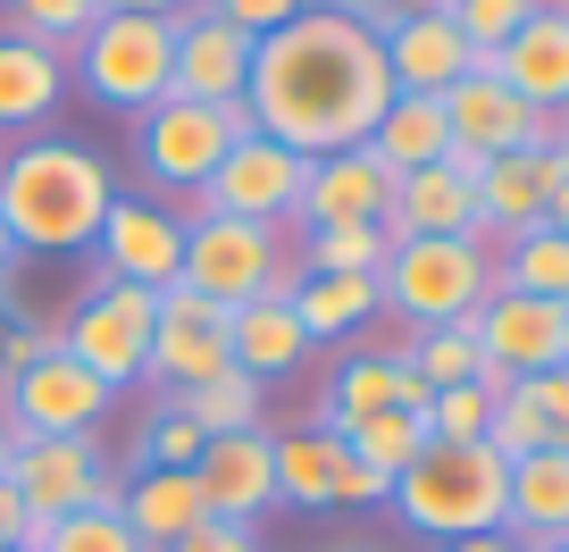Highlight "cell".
Returning a JSON list of instances; mask_svg holds the SVG:
<instances>
[{
    "label": "cell",
    "mask_w": 569,
    "mask_h": 552,
    "mask_svg": "<svg viewBox=\"0 0 569 552\" xmlns=\"http://www.w3.org/2000/svg\"><path fill=\"white\" fill-rule=\"evenodd\" d=\"M386 101H393V76H386L377 34L336 18V9H302L293 26L251 42L243 109L268 143L302 151V160H336V151L369 143Z\"/></svg>",
    "instance_id": "cell-1"
},
{
    "label": "cell",
    "mask_w": 569,
    "mask_h": 552,
    "mask_svg": "<svg viewBox=\"0 0 569 552\" xmlns=\"http://www.w3.org/2000/svg\"><path fill=\"white\" fill-rule=\"evenodd\" d=\"M109 201L118 184H109L101 151L68 143V134H34L0 160V227L18 251H92Z\"/></svg>",
    "instance_id": "cell-2"
},
{
    "label": "cell",
    "mask_w": 569,
    "mask_h": 552,
    "mask_svg": "<svg viewBox=\"0 0 569 552\" xmlns=\"http://www.w3.org/2000/svg\"><path fill=\"white\" fill-rule=\"evenodd\" d=\"M502 494H511V461L495 444H419V461L393 478L386 502L402 511V528L452 544V535L502 528Z\"/></svg>",
    "instance_id": "cell-3"
},
{
    "label": "cell",
    "mask_w": 569,
    "mask_h": 552,
    "mask_svg": "<svg viewBox=\"0 0 569 552\" xmlns=\"http://www.w3.org/2000/svg\"><path fill=\"white\" fill-rule=\"evenodd\" d=\"M377 293L410 327H461L495 293V243L486 234H410V243L386 251Z\"/></svg>",
    "instance_id": "cell-4"
},
{
    "label": "cell",
    "mask_w": 569,
    "mask_h": 552,
    "mask_svg": "<svg viewBox=\"0 0 569 552\" xmlns=\"http://www.w3.org/2000/svg\"><path fill=\"white\" fill-rule=\"evenodd\" d=\"M177 285L201 293L218 310H243V302H268V293H293L302 285V268L284 260V234L277 227H251V218H184V268Z\"/></svg>",
    "instance_id": "cell-5"
},
{
    "label": "cell",
    "mask_w": 569,
    "mask_h": 552,
    "mask_svg": "<svg viewBox=\"0 0 569 552\" xmlns=\"http://www.w3.org/2000/svg\"><path fill=\"white\" fill-rule=\"evenodd\" d=\"M184 18V9H177ZM177 18H92V34L76 42V76L101 109L142 118L151 101H168V68H177Z\"/></svg>",
    "instance_id": "cell-6"
},
{
    "label": "cell",
    "mask_w": 569,
    "mask_h": 552,
    "mask_svg": "<svg viewBox=\"0 0 569 552\" xmlns=\"http://www.w3.org/2000/svg\"><path fill=\"white\" fill-rule=\"evenodd\" d=\"M151 319H160V293L92 277V293L59 319V352L84 377H101L109 393H126V385H142V360H151Z\"/></svg>",
    "instance_id": "cell-7"
},
{
    "label": "cell",
    "mask_w": 569,
    "mask_h": 552,
    "mask_svg": "<svg viewBox=\"0 0 569 552\" xmlns=\"http://www.w3.org/2000/svg\"><path fill=\"white\" fill-rule=\"evenodd\" d=\"M302 184H310V160L268 143L260 126H251V134H234V151L210 168V184H201L177 218L218 210V218H251V227H293V218H302Z\"/></svg>",
    "instance_id": "cell-8"
},
{
    "label": "cell",
    "mask_w": 569,
    "mask_h": 552,
    "mask_svg": "<svg viewBox=\"0 0 569 552\" xmlns=\"http://www.w3.org/2000/svg\"><path fill=\"white\" fill-rule=\"evenodd\" d=\"M234 134H251V109H201V101H151L134 118V160L151 184H168V193H201L210 184V168L234 151Z\"/></svg>",
    "instance_id": "cell-9"
},
{
    "label": "cell",
    "mask_w": 569,
    "mask_h": 552,
    "mask_svg": "<svg viewBox=\"0 0 569 552\" xmlns=\"http://www.w3.org/2000/svg\"><path fill=\"white\" fill-rule=\"evenodd\" d=\"M9 485H18L26 519H68V511H118L126 469H101V444L92 435H18V461H9Z\"/></svg>",
    "instance_id": "cell-10"
},
{
    "label": "cell",
    "mask_w": 569,
    "mask_h": 552,
    "mask_svg": "<svg viewBox=\"0 0 569 552\" xmlns=\"http://www.w3.org/2000/svg\"><path fill=\"white\" fill-rule=\"evenodd\" d=\"M445 126H452V160L461 168L502 160V151H561L569 143V118L528 109L502 76H486V68H469L461 84L445 92Z\"/></svg>",
    "instance_id": "cell-11"
},
{
    "label": "cell",
    "mask_w": 569,
    "mask_h": 552,
    "mask_svg": "<svg viewBox=\"0 0 569 552\" xmlns=\"http://www.w3.org/2000/svg\"><path fill=\"white\" fill-rule=\"evenodd\" d=\"M234 352H227V310L201 302V293L168 285L160 293V319H151V360H142V377L160 385V402H177V393L210 385V377H227Z\"/></svg>",
    "instance_id": "cell-12"
},
{
    "label": "cell",
    "mask_w": 569,
    "mask_h": 552,
    "mask_svg": "<svg viewBox=\"0 0 569 552\" xmlns=\"http://www.w3.org/2000/svg\"><path fill=\"white\" fill-rule=\"evenodd\" d=\"M92 251H101V277L109 285H142V293H168L184 268V218L168 210V201L151 193H118L101 218V234H92Z\"/></svg>",
    "instance_id": "cell-13"
},
{
    "label": "cell",
    "mask_w": 569,
    "mask_h": 552,
    "mask_svg": "<svg viewBox=\"0 0 569 552\" xmlns=\"http://www.w3.org/2000/svg\"><path fill=\"white\" fill-rule=\"evenodd\" d=\"M109 402H118V393H109L101 377H84L68 352H42L34 369L0 377V410H9L18 435H92L109 419Z\"/></svg>",
    "instance_id": "cell-14"
},
{
    "label": "cell",
    "mask_w": 569,
    "mask_h": 552,
    "mask_svg": "<svg viewBox=\"0 0 569 552\" xmlns=\"http://www.w3.org/2000/svg\"><path fill=\"white\" fill-rule=\"evenodd\" d=\"M469 327H478L486 369H502L511 385H528V377H545V369H561V360H569V310L561 302H536V293L495 285Z\"/></svg>",
    "instance_id": "cell-15"
},
{
    "label": "cell",
    "mask_w": 569,
    "mask_h": 552,
    "mask_svg": "<svg viewBox=\"0 0 569 552\" xmlns=\"http://www.w3.org/2000/svg\"><path fill=\"white\" fill-rule=\"evenodd\" d=\"M243 84H251V34H234L227 18L210 9H184L177 18V68H168V92L177 101H201V109H243Z\"/></svg>",
    "instance_id": "cell-16"
},
{
    "label": "cell",
    "mask_w": 569,
    "mask_h": 552,
    "mask_svg": "<svg viewBox=\"0 0 569 552\" xmlns=\"http://www.w3.org/2000/svg\"><path fill=\"white\" fill-rule=\"evenodd\" d=\"M469 68L502 76V84H511L528 109H545V118H569V9H561V0H545L502 51H478Z\"/></svg>",
    "instance_id": "cell-17"
},
{
    "label": "cell",
    "mask_w": 569,
    "mask_h": 552,
    "mask_svg": "<svg viewBox=\"0 0 569 552\" xmlns=\"http://www.w3.org/2000/svg\"><path fill=\"white\" fill-rule=\"evenodd\" d=\"M193 485H201V511L210 519H234V528H251L260 511H277V452H268V435H210L193 461Z\"/></svg>",
    "instance_id": "cell-18"
},
{
    "label": "cell",
    "mask_w": 569,
    "mask_h": 552,
    "mask_svg": "<svg viewBox=\"0 0 569 552\" xmlns=\"http://www.w3.org/2000/svg\"><path fill=\"white\" fill-rule=\"evenodd\" d=\"M386 201H393V177L377 168L369 143L336 151V160H310V184H302V218L293 227L319 234V227H386Z\"/></svg>",
    "instance_id": "cell-19"
},
{
    "label": "cell",
    "mask_w": 569,
    "mask_h": 552,
    "mask_svg": "<svg viewBox=\"0 0 569 552\" xmlns=\"http://www.w3.org/2000/svg\"><path fill=\"white\" fill-rule=\"evenodd\" d=\"M386 234H393V243H410V234H478V168L436 160V168L393 177Z\"/></svg>",
    "instance_id": "cell-20"
},
{
    "label": "cell",
    "mask_w": 569,
    "mask_h": 552,
    "mask_svg": "<svg viewBox=\"0 0 569 552\" xmlns=\"http://www.w3.org/2000/svg\"><path fill=\"white\" fill-rule=\"evenodd\" d=\"M377 51H386L393 92H419V101H445V92L469 76V59H478L461 34H452L445 9H419V18L386 26V34H377Z\"/></svg>",
    "instance_id": "cell-21"
},
{
    "label": "cell",
    "mask_w": 569,
    "mask_h": 552,
    "mask_svg": "<svg viewBox=\"0 0 569 552\" xmlns=\"http://www.w3.org/2000/svg\"><path fill=\"white\" fill-rule=\"evenodd\" d=\"M419 402H427V385H419L393 352H352L336 377H327L319 428H327V435H352V428H369L377 410H419Z\"/></svg>",
    "instance_id": "cell-22"
},
{
    "label": "cell",
    "mask_w": 569,
    "mask_h": 552,
    "mask_svg": "<svg viewBox=\"0 0 569 552\" xmlns=\"http://www.w3.org/2000/svg\"><path fill=\"white\" fill-rule=\"evenodd\" d=\"M118 519L134 528V544H142V552H168L177 535H193L210 511H201V485H193V469H126Z\"/></svg>",
    "instance_id": "cell-23"
},
{
    "label": "cell",
    "mask_w": 569,
    "mask_h": 552,
    "mask_svg": "<svg viewBox=\"0 0 569 552\" xmlns=\"http://www.w3.org/2000/svg\"><path fill=\"white\" fill-rule=\"evenodd\" d=\"M502 528L519 544H561L569 535V444H545L528 461H511V494H502Z\"/></svg>",
    "instance_id": "cell-24"
},
{
    "label": "cell",
    "mask_w": 569,
    "mask_h": 552,
    "mask_svg": "<svg viewBox=\"0 0 569 552\" xmlns=\"http://www.w3.org/2000/svg\"><path fill=\"white\" fill-rule=\"evenodd\" d=\"M545 227V151H502L478 160V234L486 243H511V234Z\"/></svg>",
    "instance_id": "cell-25"
},
{
    "label": "cell",
    "mask_w": 569,
    "mask_h": 552,
    "mask_svg": "<svg viewBox=\"0 0 569 552\" xmlns=\"http://www.w3.org/2000/svg\"><path fill=\"white\" fill-rule=\"evenodd\" d=\"M59 101H68V59L34 34H0V134L42 126Z\"/></svg>",
    "instance_id": "cell-26"
},
{
    "label": "cell",
    "mask_w": 569,
    "mask_h": 552,
    "mask_svg": "<svg viewBox=\"0 0 569 552\" xmlns=\"http://www.w3.org/2000/svg\"><path fill=\"white\" fill-rule=\"evenodd\" d=\"M227 352H234V369L243 377H293L310 360V335H302V319H293V302L284 293H268V302H243V310H227Z\"/></svg>",
    "instance_id": "cell-27"
},
{
    "label": "cell",
    "mask_w": 569,
    "mask_h": 552,
    "mask_svg": "<svg viewBox=\"0 0 569 552\" xmlns=\"http://www.w3.org/2000/svg\"><path fill=\"white\" fill-rule=\"evenodd\" d=\"M369 151L386 177H410V168H436L452 160V126H445V101H419V92H393L386 118L369 126Z\"/></svg>",
    "instance_id": "cell-28"
},
{
    "label": "cell",
    "mask_w": 569,
    "mask_h": 552,
    "mask_svg": "<svg viewBox=\"0 0 569 552\" xmlns=\"http://www.w3.org/2000/svg\"><path fill=\"white\" fill-rule=\"evenodd\" d=\"M268 452H277V502H284V511H327V502H336L343 435L293 428V435H268Z\"/></svg>",
    "instance_id": "cell-29"
},
{
    "label": "cell",
    "mask_w": 569,
    "mask_h": 552,
    "mask_svg": "<svg viewBox=\"0 0 569 552\" xmlns=\"http://www.w3.org/2000/svg\"><path fill=\"white\" fill-rule=\"evenodd\" d=\"M284 302H293V319H302L310 343H336V335H352V327H369L377 310H386V293H377V277H310L302 268V285L284 293Z\"/></svg>",
    "instance_id": "cell-30"
},
{
    "label": "cell",
    "mask_w": 569,
    "mask_h": 552,
    "mask_svg": "<svg viewBox=\"0 0 569 552\" xmlns=\"http://www.w3.org/2000/svg\"><path fill=\"white\" fill-rule=\"evenodd\" d=\"M495 285L536 293V302H561L569 310V234L561 227H528L495 251Z\"/></svg>",
    "instance_id": "cell-31"
},
{
    "label": "cell",
    "mask_w": 569,
    "mask_h": 552,
    "mask_svg": "<svg viewBox=\"0 0 569 552\" xmlns=\"http://www.w3.org/2000/svg\"><path fill=\"white\" fill-rule=\"evenodd\" d=\"M393 360H402L427 393L478 385V377H486V352H478V327H469V319H461V327H410V343H402Z\"/></svg>",
    "instance_id": "cell-32"
},
{
    "label": "cell",
    "mask_w": 569,
    "mask_h": 552,
    "mask_svg": "<svg viewBox=\"0 0 569 552\" xmlns=\"http://www.w3.org/2000/svg\"><path fill=\"white\" fill-rule=\"evenodd\" d=\"M177 410L193 419L201 435H251V428H260V410H268V385L243 377V369H227V377H210V385L177 393Z\"/></svg>",
    "instance_id": "cell-33"
},
{
    "label": "cell",
    "mask_w": 569,
    "mask_h": 552,
    "mask_svg": "<svg viewBox=\"0 0 569 552\" xmlns=\"http://www.w3.org/2000/svg\"><path fill=\"white\" fill-rule=\"evenodd\" d=\"M386 251H393L386 227H319V234H302L293 268H310V277H377Z\"/></svg>",
    "instance_id": "cell-34"
},
{
    "label": "cell",
    "mask_w": 569,
    "mask_h": 552,
    "mask_svg": "<svg viewBox=\"0 0 569 552\" xmlns=\"http://www.w3.org/2000/svg\"><path fill=\"white\" fill-rule=\"evenodd\" d=\"M419 444H427V419H419V410H377L369 428L343 435V452H352V461H369L377 478H402V469L419 461Z\"/></svg>",
    "instance_id": "cell-35"
},
{
    "label": "cell",
    "mask_w": 569,
    "mask_h": 552,
    "mask_svg": "<svg viewBox=\"0 0 569 552\" xmlns=\"http://www.w3.org/2000/svg\"><path fill=\"white\" fill-rule=\"evenodd\" d=\"M427 419V444H486V419H495V393L486 385H445L419 402Z\"/></svg>",
    "instance_id": "cell-36"
},
{
    "label": "cell",
    "mask_w": 569,
    "mask_h": 552,
    "mask_svg": "<svg viewBox=\"0 0 569 552\" xmlns=\"http://www.w3.org/2000/svg\"><path fill=\"white\" fill-rule=\"evenodd\" d=\"M201 444H210V435H201L177 402H160L151 419H142V435H134V469H193Z\"/></svg>",
    "instance_id": "cell-37"
},
{
    "label": "cell",
    "mask_w": 569,
    "mask_h": 552,
    "mask_svg": "<svg viewBox=\"0 0 569 552\" xmlns=\"http://www.w3.org/2000/svg\"><path fill=\"white\" fill-rule=\"evenodd\" d=\"M92 18H101V0H9V34H34V42H51V51L84 42Z\"/></svg>",
    "instance_id": "cell-38"
},
{
    "label": "cell",
    "mask_w": 569,
    "mask_h": 552,
    "mask_svg": "<svg viewBox=\"0 0 569 552\" xmlns=\"http://www.w3.org/2000/svg\"><path fill=\"white\" fill-rule=\"evenodd\" d=\"M545 0H445V18H452V34L469 42V51H502V42L519 34V26L536 18Z\"/></svg>",
    "instance_id": "cell-39"
},
{
    "label": "cell",
    "mask_w": 569,
    "mask_h": 552,
    "mask_svg": "<svg viewBox=\"0 0 569 552\" xmlns=\"http://www.w3.org/2000/svg\"><path fill=\"white\" fill-rule=\"evenodd\" d=\"M486 444H495L502 461H528V452H545V444H552V428H545V410H536V393H528V385L495 393V419H486Z\"/></svg>",
    "instance_id": "cell-40"
},
{
    "label": "cell",
    "mask_w": 569,
    "mask_h": 552,
    "mask_svg": "<svg viewBox=\"0 0 569 552\" xmlns=\"http://www.w3.org/2000/svg\"><path fill=\"white\" fill-rule=\"evenodd\" d=\"M34 552H142V544H134V528H126L118 511H68V519L42 528Z\"/></svg>",
    "instance_id": "cell-41"
},
{
    "label": "cell",
    "mask_w": 569,
    "mask_h": 552,
    "mask_svg": "<svg viewBox=\"0 0 569 552\" xmlns=\"http://www.w3.org/2000/svg\"><path fill=\"white\" fill-rule=\"evenodd\" d=\"M201 9H210V18H227L234 34H251V42H260V34H277V26H293V18L310 9V0H201Z\"/></svg>",
    "instance_id": "cell-42"
},
{
    "label": "cell",
    "mask_w": 569,
    "mask_h": 552,
    "mask_svg": "<svg viewBox=\"0 0 569 552\" xmlns=\"http://www.w3.org/2000/svg\"><path fill=\"white\" fill-rule=\"evenodd\" d=\"M386 494H393V478H377L369 461H352V452L336 461V502H343V511H377Z\"/></svg>",
    "instance_id": "cell-43"
},
{
    "label": "cell",
    "mask_w": 569,
    "mask_h": 552,
    "mask_svg": "<svg viewBox=\"0 0 569 552\" xmlns=\"http://www.w3.org/2000/svg\"><path fill=\"white\" fill-rule=\"evenodd\" d=\"M528 393H536V410H545L552 444H569V360H561V369H545V377H528Z\"/></svg>",
    "instance_id": "cell-44"
},
{
    "label": "cell",
    "mask_w": 569,
    "mask_h": 552,
    "mask_svg": "<svg viewBox=\"0 0 569 552\" xmlns=\"http://www.w3.org/2000/svg\"><path fill=\"white\" fill-rule=\"evenodd\" d=\"M168 552H260V535L234 528V519H201V528H193V535H177Z\"/></svg>",
    "instance_id": "cell-45"
},
{
    "label": "cell",
    "mask_w": 569,
    "mask_h": 552,
    "mask_svg": "<svg viewBox=\"0 0 569 552\" xmlns=\"http://www.w3.org/2000/svg\"><path fill=\"white\" fill-rule=\"evenodd\" d=\"M42 352H59V327H9V335H0V377L34 369Z\"/></svg>",
    "instance_id": "cell-46"
},
{
    "label": "cell",
    "mask_w": 569,
    "mask_h": 552,
    "mask_svg": "<svg viewBox=\"0 0 569 552\" xmlns=\"http://www.w3.org/2000/svg\"><path fill=\"white\" fill-rule=\"evenodd\" d=\"M18 544H42V519H26L18 485L0 478V552H18Z\"/></svg>",
    "instance_id": "cell-47"
},
{
    "label": "cell",
    "mask_w": 569,
    "mask_h": 552,
    "mask_svg": "<svg viewBox=\"0 0 569 552\" xmlns=\"http://www.w3.org/2000/svg\"><path fill=\"white\" fill-rule=\"evenodd\" d=\"M310 9H336V18H352V26H369V34H386V26H402L386 9V0H310Z\"/></svg>",
    "instance_id": "cell-48"
},
{
    "label": "cell",
    "mask_w": 569,
    "mask_h": 552,
    "mask_svg": "<svg viewBox=\"0 0 569 552\" xmlns=\"http://www.w3.org/2000/svg\"><path fill=\"white\" fill-rule=\"evenodd\" d=\"M436 552H528L511 528H486V535H452V544H436Z\"/></svg>",
    "instance_id": "cell-49"
},
{
    "label": "cell",
    "mask_w": 569,
    "mask_h": 552,
    "mask_svg": "<svg viewBox=\"0 0 569 552\" xmlns=\"http://www.w3.org/2000/svg\"><path fill=\"white\" fill-rule=\"evenodd\" d=\"M193 0H101V18H177Z\"/></svg>",
    "instance_id": "cell-50"
},
{
    "label": "cell",
    "mask_w": 569,
    "mask_h": 552,
    "mask_svg": "<svg viewBox=\"0 0 569 552\" xmlns=\"http://www.w3.org/2000/svg\"><path fill=\"white\" fill-rule=\"evenodd\" d=\"M9 461H18V428H9V410H0V478H9Z\"/></svg>",
    "instance_id": "cell-51"
},
{
    "label": "cell",
    "mask_w": 569,
    "mask_h": 552,
    "mask_svg": "<svg viewBox=\"0 0 569 552\" xmlns=\"http://www.w3.org/2000/svg\"><path fill=\"white\" fill-rule=\"evenodd\" d=\"M536 552H569V535H561V544H536Z\"/></svg>",
    "instance_id": "cell-52"
},
{
    "label": "cell",
    "mask_w": 569,
    "mask_h": 552,
    "mask_svg": "<svg viewBox=\"0 0 569 552\" xmlns=\"http://www.w3.org/2000/svg\"><path fill=\"white\" fill-rule=\"evenodd\" d=\"M18 552H34V544H18Z\"/></svg>",
    "instance_id": "cell-53"
},
{
    "label": "cell",
    "mask_w": 569,
    "mask_h": 552,
    "mask_svg": "<svg viewBox=\"0 0 569 552\" xmlns=\"http://www.w3.org/2000/svg\"><path fill=\"white\" fill-rule=\"evenodd\" d=\"M561 9H569V0H561Z\"/></svg>",
    "instance_id": "cell-54"
}]
</instances>
